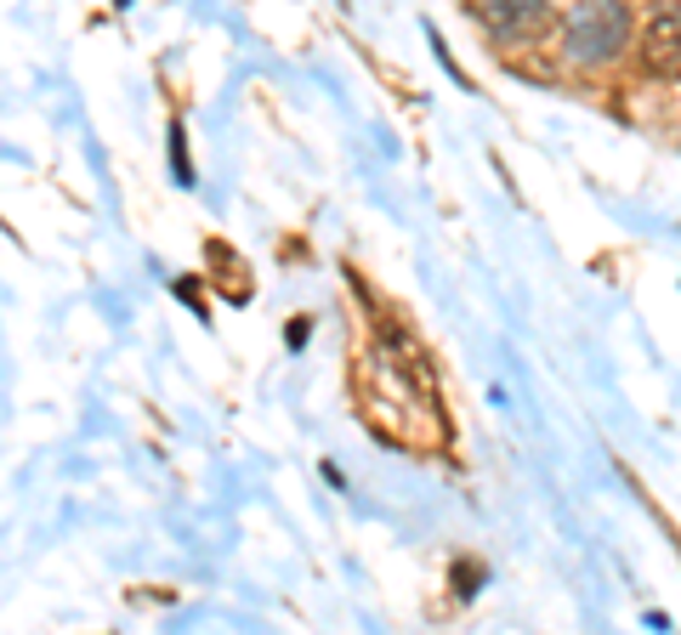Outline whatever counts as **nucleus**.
I'll return each instance as SVG.
<instances>
[{
  "mask_svg": "<svg viewBox=\"0 0 681 635\" xmlns=\"http://www.w3.org/2000/svg\"><path fill=\"white\" fill-rule=\"evenodd\" d=\"M307 335H313L307 318H290V323H285V341H290V346H307Z\"/></svg>",
  "mask_w": 681,
  "mask_h": 635,
  "instance_id": "obj_8",
  "label": "nucleus"
},
{
  "mask_svg": "<svg viewBox=\"0 0 681 635\" xmlns=\"http://www.w3.org/2000/svg\"><path fill=\"white\" fill-rule=\"evenodd\" d=\"M171 170H176V182H193V160H188V137H182V125H171Z\"/></svg>",
  "mask_w": 681,
  "mask_h": 635,
  "instance_id": "obj_6",
  "label": "nucleus"
},
{
  "mask_svg": "<svg viewBox=\"0 0 681 635\" xmlns=\"http://www.w3.org/2000/svg\"><path fill=\"white\" fill-rule=\"evenodd\" d=\"M483 29L500 46H534L551 29V0H483Z\"/></svg>",
  "mask_w": 681,
  "mask_h": 635,
  "instance_id": "obj_2",
  "label": "nucleus"
},
{
  "mask_svg": "<svg viewBox=\"0 0 681 635\" xmlns=\"http://www.w3.org/2000/svg\"><path fill=\"white\" fill-rule=\"evenodd\" d=\"M205 256H216V262H222V267H211V272L222 278L227 301H244V295H250V284L239 278V256H234V250H227V244H205Z\"/></svg>",
  "mask_w": 681,
  "mask_h": 635,
  "instance_id": "obj_4",
  "label": "nucleus"
},
{
  "mask_svg": "<svg viewBox=\"0 0 681 635\" xmlns=\"http://www.w3.org/2000/svg\"><path fill=\"white\" fill-rule=\"evenodd\" d=\"M176 295H182L188 307H193L199 318H205V295H199V278H176Z\"/></svg>",
  "mask_w": 681,
  "mask_h": 635,
  "instance_id": "obj_7",
  "label": "nucleus"
},
{
  "mask_svg": "<svg viewBox=\"0 0 681 635\" xmlns=\"http://www.w3.org/2000/svg\"><path fill=\"white\" fill-rule=\"evenodd\" d=\"M630 46V7L625 0H573L563 17V58L579 68H608Z\"/></svg>",
  "mask_w": 681,
  "mask_h": 635,
  "instance_id": "obj_1",
  "label": "nucleus"
},
{
  "mask_svg": "<svg viewBox=\"0 0 681 635\" xmlns=\"http://www.w3.org/2000/svg\"><path fill=\"white\" fill-rule=\"evenodd\" d=\"M449 579H454V596L471 601L477 590H483V562H466V556H461V562L449 568Z\"/></svg>",
  "mask_w": 681,
  "mask_h": 635,
  "instance_id": "obj_5",
  "label": "nucleus"
},
{
  "mask_svg": "<svg viewBox=\"0 0 681 635\" xmlns=\"http://www.w3.org/2000/svg\"><path fill=\"white\" fill-rule=\"evenodd\" d=\"M642 68L659 74V80H676L681 74V7H659L642 29Z\"/></svg>",
  "mask_w": 681,
  "mask_h": 635,
  "instance_id": "obj_3",
  "label": "nucleus"
}]
</instances>
